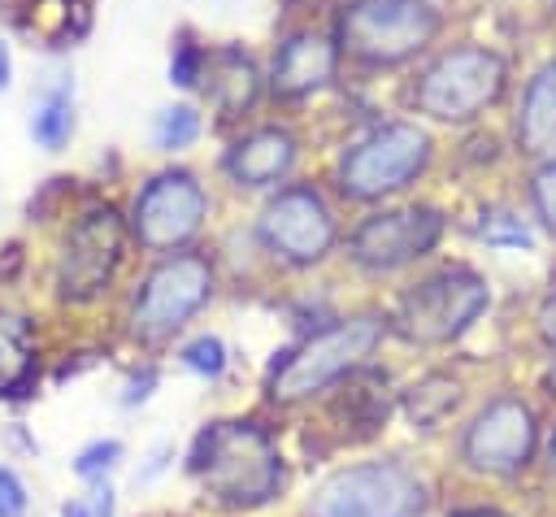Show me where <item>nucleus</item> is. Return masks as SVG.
<instances>
[{"instance_id": "f257e3e1", "label": "nucleus", "mask_w": 556, "mask_h": 517, "mask_svg": "<svg viewBox=\"0 0 556 517\" xmlns=\"http://www.w3.org/2000/svg\"><path fill=\"white\" fill-rule=\"evenodd\" d=\"M187 474L217 508L230 513L265 508L287 487V461L278 452V439L252 417L204 421L191 439Z\"/></svg>"}, {"instance_id": "f03ea898", "label": "nucleus", "mask_w": 556, "mask_h": 517, "mask_svg": "<svg viewBox=\"0 0 556 517\" xmlns=\"http://www.w3.org/2000/svg\"><path fill=\"white\" fill-rule=\"evenodd\" d=\"M382 335H387V321L378 313L343 317L334 326L313 330L308 339H300L295 348H287L269 365V378H265L269 400L274 404H304L313 395H326L330 387H339L343 378H352L356 369L369 365Z\"/></svg>"}, {"instance_id": "7ed1b4c3", "label": "nucleus", "mask_w": 556, "mask_h": 517, "mask_svg": "<svg viewBox=\"0 0 556 517\" xmlns=\"http://www.w3.org/2000/svg\"><path fill=\"white\" fill-rule=\"evenodd\" d=\"M430 504L421 474L408 461L382 456V461H356L330 469L304 513L308 517H421Z\"/></svg>"}, {"instance_id": "20e7f679", "label": "nucleus", "mask_w": 556, "mask_h": 517, "mask_svg": "<svg viewBox=\"0 0 556 517\" xmlns=\"http://www.w3.org/2000/svg\"><path fill=\"white\" fill-rule=\"evenodd\" d=\"M539 456V413L521 395L486 400L460 430L456 461L478 478H521Z\"/></svg>"}, {"instance_id": "39448f33", "label": "nucleus", "mask_w": 556, "mask_h": 517, "mask_svg": "<svg viewBox=\"0 0 556 517\" xmlns=\"http://www.w3.org/2000/svg\"><path fill=\"white\" fill-rule=\"evenodd\" d=\"M486 304H491L486 278L465 265H447L400 295L395 330L413 343H452L486 313Z\"/></svg>"}, {"instance_id": "423d86ee", "label": "nucleus", "mask_w": 556, "mask_h": 517, "mask_svg": "<svg viewBox=\"0 0 556 517\" xmlns=\"http://www.w3.org/2000/svg\"><path fill=\"white\" fill-rule=\"evenodd\" d=\"M213 295V265L200 252H174L148 269L130 300V335L139 343L174 339Z\"/></svg>"}, {"instance_id": "0eeeda50", "label": "nucleus", "mask_w": 556, "mask_h": 517, "mask_svg": "<svg viewBox=\"0 0 556 517\" xmlns=\"http://www.w3.org/2000/svg\"><path fill=\"white\" fill-rule=\"evenodd\" d=\"M439 30V13L426 0H352L339 13V43L369 61L395 65L421 52Z\"/></svg>"}, {"instance_id": "6e6552de", "label": "nucleus", "mask_w": 556, "mask_h": 517, "mask_svg": "<svg viewBox=\"0 0 556 517\" xmlns=\"http://www.w3.org/2000/svg\"><path fill=\"white\" fill-rule=\"evenodd\" d=\"M504 91V61L491 48H447L417 78V109L434 122H469Z\"/></svg>"}, {"instance_id": "1a4fd4ad", "label": "nucleus", "mask_w": 556, "mask_h": 517, "mask_svg": "<svg viewBox=\"0 0 556 517\" xmlns=\"http://www.w3.org/2000/svg\"><path fill=\"white\" fill-rule=\"evenodd\" d=\"M430 161V139L413 122H387L374 135H365L356 148H348L339 165V187L352 200H378L400 187H408Z\"/></svg>"}, {"instance_id": "9d476101", "label": "nucleus", "mask_w": 556, "mask_h": 517, "mask_svg": "<svg viewBox=\"0 0 556 517\" xmlns=\"http://www.w3.org/2000/svg\"><path fill=\"white\" fill-rule=\"evenodd\" d=\"M122 243H126L122 217L109 204L87 209L70 226V235L61 243V261H56V291H61V300H70V304L96 300L113 282V274H117Z\"/></svg>"}, {"instance_id": "9b49d317", "label": "nucleus", "mask_w": 556, "mask_h": 517, "mask_svg": "<svg viewBox=\"0 0 556 517\" xmlns=\"http://www.w3.org/2000/svg\"><path fill=\"white\" fill-rule=\"evenodd\" d=\"M261 243L291 261V265H317L334 248V213L313 187H282L256 217Z\"/></svg>"}, {"instance_id": "f8f14e48", "label": "nucleus", "mask_w": 556, "mask_h": 517, "mask_svg": "<svg viewBox=\"0 0 556 517\" xmlns=\"http://www.w3.org/2000/svg\"><path fill=\"white\" fill-rule=\"evenodd\" d=\"M204 187L187 169H165L143 191L135 196V217L130 230L148 252H169L182 248L200 226H204Z\"/></svg>"}, {"instance_id": "ddd939ff", "label": "nucleus", "mask_w": 556, "mask_h": 517, "mask_svg": "<svg viewBox=\"0 0 556 517\" xmlns=\"http://www.w3.org/2000/svg\"><path fill=\"white\" fill-rule=\"evenodd\" d=\"M443 235V217L439 209L413 204V209H391V213H374L352 230V261L374 269V274H391L417 256H426Z\"/></svg>"}, {"instance_id": "4468645a", "label": "nucleus", "mask_w": 556, "mask_h": 517, "mask_svg": "<svg viewBox=\"0 0 556 517\" xmlns=\"http://www.w3.org/2000/svg\"><path fill=\"white\" fill-rule=\"evenodd\" d=\"M334 61H339V52H334V43L326 35L295 30V35L282 39L269 83H274L278 96H308V91H317V87H326L334 78Z\"/></svg>"}, {"instance_id": "2eb2a0df", "label": "nucleus", "mask_w": 556, "mask_h": 517, "mask_svg": "<svg viewBox=\"0 0 556 517\" xmlns=\"http://www.w3.org/2000/svg\"><path fill=\"white\" fill-rule=\"evenodd\" d=\"M291 165H295V135L282 126H261V130L235 139L226 152V174L243 187H269L278 178H287Z\"/></svg>"}, {"instance_id": "dca6fc26", "label": "nucleus", "mask_w": 556, "mask_h": 517, "mask_svg": "<svg viewBox=\"0 0 556 517\" xmlns=\"http://www.w3.org/2000/svg\"><path fill=\"white\" fill-rule=\"evenodd\" d=\"M200 78H204V96L213 100L217 117H226V122L248 113L252 100H256V87H261V74L252 65V56L239 52V48H217L213 56H204Z\"/></svg>"}, {"instance_id": "f3484780", "label": "nucleus", "mask_w": 556, "mask_h": 517, "mask_svg": "<svg viewBox=\"0 0 556 517\" xmlns=\"http://www.w3.org/2000/svg\"><path fill=\"white\" fill-rule=\"evenodd\" d=\"M517 139L530 156H556V61L530 78L517 113Z\"/></svg>"}, {"instance_id": "a211bd4d", "label": "nucleus", "mask_w": 556, "mask_h": 517, "mask_svg": "<svg viewBox=\"0 0 556 517\" xmlns=\"http://www.w3.org/2000/svg\"><path fill=\"white\" fill-rule=\"evenodd\" d=\"M35 326L22 313H0V400H17L35 387Z\"/></svg>"}, {"instance_id": "6ab92c4d", "label": "nucleus", "mask_w": 556, "mask_h": 517, "mask_svg": "<svg viewBox=\"0 0 556 517\" xmlns=\"http://www.w3.org/2000/svg\"><path fill=\"white\" fill-rule=\"evenodd\" d=\"M382 382H387V378H378V374L365 365V369H356V374L348 378V387L339 391V408H343L348 426H361V434L378 430V426L387 421V413H391V395H387Z\"/></svg>"}, {"instance_id": "aec40b11", "label": "nucleus", "mask_w": 556, "mask_h": 517, "mask_svg": "<svg viewBox=\"0 0 556 517\" xmlns=\"http://www.w3.org/2000/svg\"><path fill=\"white\" fill-rule=\"evenodd\" d=\"M460 404V382L452 374H426L404 391V413L417 430H434Z\"/></svg>"}, {"instance_id": "412c9836", "label": "nucleus", "mask_w": 556, "mask_h": 517, "mask_svg": "<svg viewBox=\"0 0 556 517\" xmlns=\"http://www.w3.org/2000/svg\"><path fill=\"white\" fill-rule=\"evenodd\" d=\"M30 135L48 148V152H56L70 135H74V104H70V91L65 87H56V91H48L39 104H35V117H30Z\"/></svg>"}, {"instance_id": "4be33fe9", "label": "nucleus", "mask_w": 556, "mask_h": 517, "mask_svg": "<svg viewBox=\"0 0 556 517\" xmlns=\"http://www.w3.org/2000/svg\"><path fill=\"white\" fill-rule=\"evenodd\" d=\"M152 135H156V148H165V152H178V148L195 143V135H200V113H195L191 104H174V109H161V113H156V126H152Z\"/></svg>"}, {"instance_id": "5701e85b", "label": "nucleus", "mask_w": 556, "mask_h": 517, "mask_svg": "<svg viewBox=\"0 0 556 517\" xmlns=\"http://www.w3.org/2000/svg\"><path fill=\"white\" fill-rule=\"evenodd\" d=\"M182 365L191 369V374H200V378H222V369H226V343L217 339V335H195L191 343H182Z\"/></svg>"}, {"instance_id": "b1692460", "label": "nucleus", "mask_w": 556, "mask_h": 517, "mask_svg": "<svg viewBox=\"0 0 556 517\" xmlns=\"http://www.w3.org/2000/svg\"><path fill=\"white\" fill-rule=\"evenodd\" d=\"M117 461H122V443L117 439H96L74 456V474L87 478V482H100L117 469Z\"/></svg>"}, {"instance_id": "393cba45", "label": "nucleus", "mask_w": 556, "mask_h": 517, "mask_svg": "<svg viewBox=\"0 0 556 517\" xmlns=\"http://www.w3.org/2000/svg\"><path fill=\"white\" fill-rule=\"evenodd\" d=\"M478 235H482L486 243H500V248H530V243H534L530 226H526L521 217H513V213H482Z\"/></svg>"}, {"instance_id": "a878e982", "label": "nucleus", "mask_w": 556, "mask_h": 517, "mask_svg": "<svg viewBox=\"0 0 556 517\" xmlns=\"http://www.w3.org/2000/svg\"><path fill=\"white\" fill-rule=\"evenodd\" d=\"M530 196H534V209H539L543 226L556 235V161L543 165V169L530 178Z\"/></svg>"}, {"instance_id": "bb28decb", "label": "nucleus", "mask_w": 556, "mask_h": 517, "mask_svg": "<svg viewBox=\"0 0 556 517\" xmlns=\"http://www.w3.org/2000/svg\"><path fill=\"white\" fill-rule=\"evenodd\" d=\"M26 508H30L26 482L9 465H0V517H26Z\"/></svg>"}, {"instance_id": "cd10ccee", "label": "nucleus", "mask_w": 556, "mask_h": 517, "mask_svg": "<svg viewBox=\"0 0 556 517\" xmlns=\"http://www.w3.org/2000/svg\"><path fill=\"white\" fill-rule=\"evenodd\" d=\"M200 70H204V52H200L195 43H178V52H174V61H169V78H174L178 87H191V83L200 78Z\"/></svg>"}, {"instance_id": "c85d7f7f", "label": "nucleus", "mask_w": 556, "mask_h": 517, "mask_svg": "<svg viewBox=\"0 0 556 517\" xmlns=\"http://www.w3.org/2000/svg\"><path fill=\"white\" fill-rule=\"evenodd\" d=\"M152 387H156V369L148 365V369H139V374H130V378H126L122 404H126V408H130V404H143V400L152 395Z\"/></svg>"}, {"instance_id": "c756f323", "label": "nucleus", "mask_w": 556, "mask_h": 517, "mask_svg": "<svg viewBox=\"0 0 556 517\" xmlns=\"http://www.w3.org/2000/svg\"><path fill=\"white\" fill-rule=\"evenodd\" d=\"M534 326H539V339L547 343V348H556V291L539 304V313H534Z\"/></svg>"}, {"instance_id": "7c9ffc66", "label": "nucleus", "mask_w": 556, "mask_h": 517, "mask_svg": "<svg viewBox=\"0 0 556 517\" xmlns=\"http://www.w3.org/2000/svg\"><path fill=\"white\" fill-rule=\"evenodd\" d=\"M447 517H517V513L495 508V504H469V508H452Z\"/></svg>"}, {"instance_id": "2f4dec72", "label": "nucleus", "mask_w": 556, "mask_h": 517, "mask_svg": "<svg viewBox=\"0 0 556 517\" xmlns=\"http://www.w3.org/2000/svg\"><path fill=\"white\" fill-rule=\"evenodd\" d=\"M61 517H96V508L87 495H70V500H61Z\"/></svg>"}, {"instance_id": "473e14b6", "label": "nucleus", "mask_w": 556, "mask_h": 517, "mask_svg": "<svg viewBox=\"0 0 556 517\" xmlns=\"http://www.w3.org/2000/svg\"><path fill=\"white\" fill-rule=\"evenodd\" d=\"M13 83V61H9V48L0 43V91Z\"/></svg>"}, {"instance_id": "72a5a7b5", "label": "nucleus", "mask_w": 556, "mask_h": 517, "mask_svg": "<svg viewBox=\"0 0 556 517\" xmlns=\"http://www.w3.org/2000/svg\"><path fill=\"white\" fill-rule=\"evenodd\" d=\"M547 469L556 474V426H552V439H547Z\"/></svg>"}, {"instance_id": "f704fd0d", "label": "nucleus", "mask_w": 556, "mask_h": 517, "mask_svg": "<svg viewBox=\"0 0 556 517\" xmlns=\"http://www.w3.org/2000/svg\"><path fill=\"white\" fill-rule=\"evenodd\" d=\"M304 4H313V0H304Z\"/></svg>"}]
</instances>
